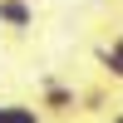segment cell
<instances>
[{
  "label": "cell",
  "mask_w": 123,
  "mask_h": 123,
  "mask_svg": "<svg viewBox=\"0 0 123 123\" xmlns=\"http://www.w3.org/2000/svg\"><path fill=\"white\" fill-rule=\"evenodd\" d=\"M39 20L35 0H0V30H10V35H30Z\"/></svg>",
  "instance_id": "6da1fadb"
},
{
  "label": "cell",
  "mask_w": 123,
  "mask_h": 123,
  "mask_svg": "<svg viewBox=\"0 0 123 123\" xmlns=\"http://www.w3.org/2000/svg\"><path fill=\"white\" fill-rule=\"evenodd\" d=\"M44 108H49V113H74V108H79V94L69 84H59V79H44Z\"/></svg>",
  "instance_id": "7a4b0ae2"
},
{
  "label": "cell",
  "mask_w": 123,
  "mask_h": 123,
  "mask_svg": "<svg viewBox=\"0 0 123 123\" xmlns=\"http://www.w3.org/2000/svg\"><path fill=\"white\" fill-rule=\"evenodd\" d=\"M0 123H44L35 104H0Z\"/></svg>",
  "instance_id": "3957f363"
},
{
  "label": "cell",
  "mask_w": 123,
  "mask_h": 123,
  "mask_svg": "<svg viewBox=\"0 0 123 123\" xmlns=\"http://www.w3.org/2000/svg\"><path fill=\"white\" fill-rule=\"evenodd\" d=\"M98 64H104V74H108V79H118V84H123V59L113 54V49H98Z\"/></svg>",
  "instance_id": "277c9868"
},
{
  "label": "cell",
  "mask_w": 123,
  "mask_h": 123,
  "mask_svg": "<svg viewBox=\"0 0 123 123\" xmlns=\"http://www.w3.org/2000/svg\"><path fill=\"white\" fill-rule=\"evenodd\" d=\"M113 54L123 59V30H118V35H113Z\"/></svg>",
  "instance_id": "5b68a950"
},
{
  "label": "cell",
  "mask_w": 123,
  "mask_h": 123,
  "mask_svg": "<svg viewBox=\"0 0 123 123\" xmlns=\"http://www.w3.org/2000/svg\"><path fill=\"white\" fill-rule=\"evenodd\" d=\"M108 123H123V108H118V113H108Z\"/></svg>",
  "instance_id": "8992f818"
}]
</instances>
